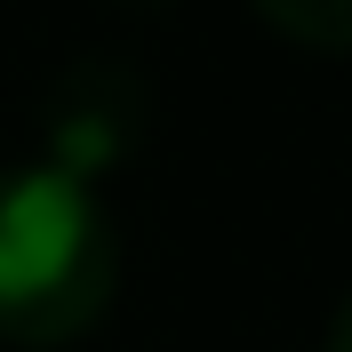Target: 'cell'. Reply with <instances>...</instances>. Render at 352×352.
Returning a JSON list of instances; mask_svg holds the SVG:
<instances>
[{"label":"cell","mask_w":352,"mask_h":352,"mask_svg":"<svg viewBox=\"0 0 352 352\" xmlns=\"http://www.w3.org/2000/svg\"><path fill=\"white\" fill-rule=\"evenodd\" d=\"M280 41L320 48V56H352V0H248Z\"/></svg>","instance_id":"obj_3"},{"label":"cell","mask_w":352,"mask_h":352,"mask_svg":"<svg viewBox=\"0 0 352 352\" xmlns=\"http://www.w3.org/2000/svg\"><path fill=\"white\" fill-rule=\"evenodd\" d=\"M329 352H352V296L336 305V320H329Z\"/></svg>","instance_id":"obj_4"},{"label":"cell","mask_w":352,"mask_h":352,"mask_svg":"<svg viewBox=\"0 0 352 352\" xmlns=\"http://www.w3.org/2000/svg\"><path fill=\"white\" fill-rule=\"evenodd\" d=\"M112 288H120V232L96 184L48 160L0 168V344H72L104 320Z\"/></svg>","instance_id":"obj_1"},{"label":"cell","mask_w":352,"mask_h":352,"mask_svg":"<svg viewBox=\"0 0 352 352\" xmlns=\"http://www.w3.org/2000/svg\"><path fill=\"white\" fill-rule=\"evenodd\" d=\"M144 120H153L144 72L112 65V56H80V65L56 72V88L41 104V160L80 176V184H104L144 144Z\"/></svg>","instance_id":"obj_2"}]
</instances>
